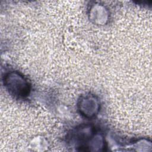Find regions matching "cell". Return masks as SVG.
<instances>
[{
	"mask_svg": "<svg viewBox=\"0 0 152 152\" xmlns=\"http://www.w3.org/2000/svg\"><path fill=\"white\" fill-rule=\"evenodd\" d=\"M4 85L8 91L14 96L24 97L28 93V83L18 72L8 73L4 78Z\"/></svg>",
	"mask_w": 152,
	"mask_h": 152,
	"instance_id": "cell-1",
	"label": "cell"
}]
</instances>
